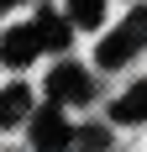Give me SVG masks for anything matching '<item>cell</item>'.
<instances>
[{"instance_id": "obj_9", "label": "cell", "mask_w": 147, "mask_h": 152, "mask_svg": "<svg viewBox=\"0 0 147 152\" xmlns=\"http://www.w3.org/2000/svg\"><path fill=\"white\" fill-rule=\"evenodd\" d=\"M11 5H21V0H0V11H11Z\"/></svg>"}, {"instance_id": "obj_7", "label": "cell", "mask_w": 147, "mask_h": 152, "mask_svg": "<svg viewBox=\"0 0 147 152\" xmlns=\"http://www.w3.org/2000/svg\"><path fill=\"white\" fill-rule=\"evenodd\" d=\"M116 121H147V79L116 100Z\"/></svg>"}, {"instance_id": "obj_5", "label": "cell", "mask_w": 147, "mask_h": 152, "mask_svg": "<svg viewBox=\"0 0 147 152\" xmlns=\"http://www.w3.org/2000/svg\"><path fill=\"white\" fill-rule=\"evenodd\" d=\"M68 37H74L68 16H58V11H42V16H37V42H42V47H68Z\"/></svg>"}, {"instance_id": "obj_6", "label": "cell", "mask_w": 147, "mask_h": 152, "mask_svg": "<svg viewBox=\"0 0 147 152\" xmlns=\"http://www.w3.org/2000/svg\"><path fill=\"white\" fill-rule=\"evenodd\" d=\"M26 105H32V94L21 89V84H11V89H0V126H16L21 115H26Z\"/></svg>"}, {"instance_id": "obj_3", "label": "cell", "mask_w": 147, "mask_h": 152, "mask_svg": "<svg viewBox=\"0 0 147 152\" xmlns=\"http://www.w3.org/2000/svg\"><path fill=\"white\" fill-rule=\"evenodd\" d=\"M47 94H53L58 105H84L89 100V74L79 63H58V68L47 74Z\"/></svg>"}, {"instance_id": "obj_2", "label": "cell", "mask_w": 147, "mask_h": 152, "mask_svg": "<svg viewBox=\"0 0 147 152\" xmlns=\"http://www.w3.org/2000/svg\"><path fill=\"white\" fill-rule=\"evenodd\" d=\"M32 142H37V152H63L74 142V131H68V121H63L58 105H42L32 115Z\"/></svg>"}, {"instance_id": "obj_4", "label": "cell", "mask_w": 147, "mask_h": 152, "mask_svg": "<svg viewBox=\"0 0 147 152\" xmlns=\"http://www.w3.org/2000/svg\"><path fill=\"white\" fill-rule=\"evenodd\" d=\"M37 53H42L37 26H16V31H5V37H0V63H5V68H26Z\"/></svg>"}, {"instance_id": "obj_1", "label": "cell", "mask_w": 147, "mask_h": 152, "mask_svg": "<svg viewBox=\"0 0 147 152\" xmlns=\"http://www.w3.org/2000/svg\"><path fill=\"white\" fill-rule=\"evenodd\" d=\"M142 42H147V11H132V16H126V21H121V26L100 42V53H95V58H100L105 68H121V63L132 58Z\"/></svg>"}, {"instance_id": "obj_8", "label": "cell", "mask_w": 147, "mask_h": 152, "mask_svg": "<svg viewBox=\"0 0 147 152\" xmlns=\"http://www.w3.org/2000/svg\"><path fill=\"white\" fill-rule=\"evenodd\" d=\"M105 0H68V26H100Z\"/></svg>"}]
</instances>
